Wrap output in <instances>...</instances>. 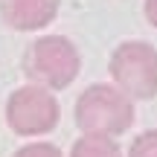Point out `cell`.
Returning <instances> with one entry per match:
<instances>
[{"label": "cell", "instance_id": "52a82bcc", "mask_svg": "<svg viewBox=\"0 0 157 157\" xmlns=\"http://www.w3.org/2000/svg\"><path fill=\"white\" fill-rule=\"evenodd\" d=\"M128 157H157V131H146L143 137H137Z\"/></svg>", "mask_w": 157, "mask_h": 157}, {"label": "cell", "instance_id": "8992f818", "mask_svg": "<svg viewBox=\"0 0 157 157\" xmlns=\"http://www.w3.org/2000/svg\"><path fill=\"white\" fill-rule=\"evenodd\" d=\"M73 157H119V148L105 134H87L73 146Z\"/></svg>", "mask_w": 157, "mask_h": 157}, {"label": "cell", "instance_id": "ba28073f", "mask_svg": "<svg viewBox=\"0 0 157 157\" xmlns=\"http://www.w3.org/2000/svg\"><path fill=\"white\" fill-rule=\"evenodd\" d=\"M15 157H61V151H58L56 146H47V143H35V146L21 148Z\"/></svg>", "mask_w": 157, "mask_h": 157}, {"label": "cell", "instance_id": "3957f363", "mask_svg": "<svg viewBox=\"0 0 157 157\" xmlns=\"http://www.w3.org/2000/svg\"><path fill=\"white\" fill-rule=\"evenodd\" d=\"M26 70L47 87H67L78 76V52L67 38L50 35L32 44L26 56Z\"/></svg>", "mask_w": 157, "mask_h": 157}, {"label": "cell", "instance_id": "7a4b0ae2", "mask_svg": "<svg viewBox=\"0 0 157 157\" xmlns=\"http://www.w3.org/2000/svg\"><path fill=\"white\" fill-rule=\"evenodd\" d=\"M111 76L137 99L157 96V50L143 41H128L111 56Z\"/></svg>", "mask_w": 157, "mask_h": 157}, {"label": "cell", "instance_id": "6da1fadb", "mask_svg": "<svg viewBox=\"0 0 157 157\" xmlns=\"http://www.w3.org/2000/svg\"><path fill=\"white\" fill-rule=\"evenodd\" d=\"M134 119L131 99L122 90H113L108 84H93L78 96L76 105V122L84 134H122Z\"/></svg>", "mask_w": 157, "mask_h": 157}, {"label": "cell", "instance_id": "5b68a950", "mask_svg": "<svg viewBox=\"0 0 157 157\" xmlns=\"http://www.w3.org/2000/svg\"><path fill=\"white\" fill-rule=\"evenodd\" d=\"M0 12H3V21L12 29L29 32V29L47 26L56 17L58 0H3L0 3Z\"/></svg>", "mask_w": 157, "mask_h": 157}, {"label": "cell", "instance_id": "9c48e42d", "mask_svg": "<svg viewBox=\"0 0 157 157\" xmlns=\"http://www.w3.org/2000/svg\"><path fill=\"white\" fill-rule=\"evenodd\" d=\"M146 17L157 26V0H146Z\"/></svg>", "mask_w": 157, "mask_h": 157}, {"label": "cell", "instance_id": "277c9868", "mask_svg": "<svg viewBox=\"0 0 157 157\" xmlns=\"http://www.w3.org/2000/svg\"><path fill=\"white\" fill-rule=\"evenodd\" d=\"M6 113L17 134H44L58 122V102L44 87H21L12 93Z\"/></svg>", "mask_w": 157, "mask_h": 157}]
</instances>
